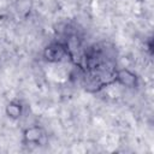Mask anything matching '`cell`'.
Returning <instances> with one entry per match:
<instances>
[{
	"instance_id": "6",
	"label": "cell",
	"mask_w": 154,
	"mask_h": 154,
	"mask_svg": "<svg viewBox=\"0 0 154 154\" xmlns=\"http://www.w3.org/2000/svg\"><path fill=\"white\" fill-rule=\"evenodd\" d=\"M146 45H147V47H148L147 49H148V51H149V53L152 54V53H153V40H152V38H149V40L146 42Z\"/></svg>"
},
{
	"instance_id": "1",
	"label": "cell",
	"mask_w": 154,
	"mask_h": 154,
	"mask_svg": "<svg viewBox=\"0 0 154 154\" xmlns=\"http://www.w3.org/2000/svg\"><path fill=\"white\" fill-rule=\"evenodd\" d=\"M66 57H69V48L66 42H61V41L51 42L43 48L42 52V58L45 59V61L52 64L59 63L64 60V58Z\"/></svg>"
},
{
	"instance_id": "5",
	"label": "cell",
	"mask_w": 154,
	"mask_h": 154,
	"mask_svg": "<svg viewBox=\"0 0 154 154\" xmlns=\"http://www.w3.org/2000/svg\"><path fill=\"white\" fill-rule=\"evenodd\" d=\"M34 1L32 0H16L14 1V10L18 16L20 17H28L32 10Z\"/></svg>"
},
{
	"instance_id": "4",
	"label": "cell",
	"mask_w": 154,
	"mask_h": 154,
	"mask_svg": "<svg viewBox=\"0 0 154 154\" xmlns=\"http://www.w3.org/2000/svg\"><path fill=\"white\" fill-rule=\"evenodd\" d=\"M23 111H24L23 105L19 101H16V100L10 101L5 107V114L7 116V118H10L12 120L19 119L23 116Z\"/></svg>"
},
{
	"instance_id": "2",
	"label": "cell",
	"mask_w": 154,
	"mask_h": 154,
	"mask_svg": "<svg viewBox=\"0 0 154 154\" xmlns=\"http://www.w3.org/2000/svg\"><path fill=\"white\" fill-rule=\"evenodd\" d=\"M114 83H118L128 89H137L140 84V78L137 73L129 69H116L113 75Z\"/></svg>"
},
{
	"instance_id": "3",
	"label": "cell",
	"mask_w": 154,
	"mask_h": 154,
	"mask_svg": "<svg viewBox=\"0 0 154 154\" xmlns=\"http://www.w3.org/2000/svg\"><path fill=\"white\" fill-rule=\"evenodd\" d=\"M22 137L24 144H40L45 137V130L41 125H31L23 130Z\"/></svg>"
}]
</instances>
